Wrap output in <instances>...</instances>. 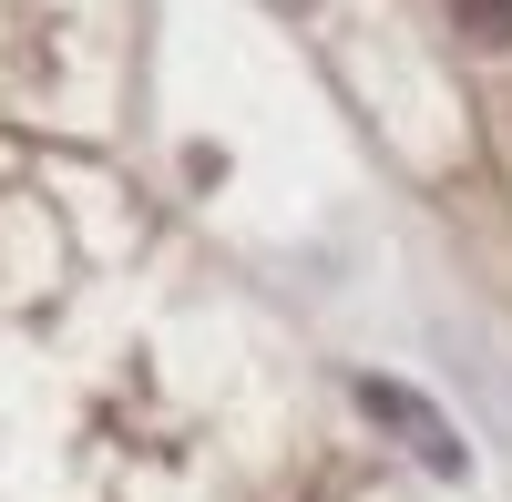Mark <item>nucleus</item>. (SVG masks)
Listing matches in <instances>:
<instances>
[{
	"mask_svg": "<svg viewBox=\"0 0 512 502\" xmlns=\"http://www.w3.org/2000/svg\"><path fill=\"white\" fill-rule=\"evenodd\" d=\"M451 11H461L472 41H512V0H451Z\"/></svg>",
	"mask_w": 512,
	"mask_h": 502,
	"instance_id": "2",
	"label": "nucleus"
},
{
	"mask_svg": "<svg viewBox=\"0 0 512 502\" xmlns=\"http://www.w3.org/2000/svg\"><path fill=\"white\" fill-rule=\"evenodd\" d=\"M359 410H369V421H390V431H400V441H410L431 472H451V482L472 472V451L451 441V421H441V410L420 400V390H400V380H359Z\"/></svg>",
	"mask_w": 512,
	"mask_h": 502,
	"instance_id": "1",
	"label": "nucleus"
}]
</instances>
